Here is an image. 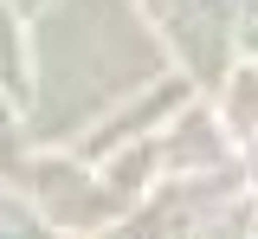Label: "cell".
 Here are the masks:
<instances>
[{
    "label": "cell",
    "mask_w": 258,
    "mask_h": 239,
    "mask_svg": "<svg viewBox=\"0 0 258 239\" xmlns=\"http://www.w3.org/2000/svg\"><path fill=\"white\" fill-rule=\"evenodd\" d=\"M232 116H239V123H252V116H258V71L239 78V91H232Z\"/></svg>",
    "instance_id": "6da1fadb"
}]
</instances>
